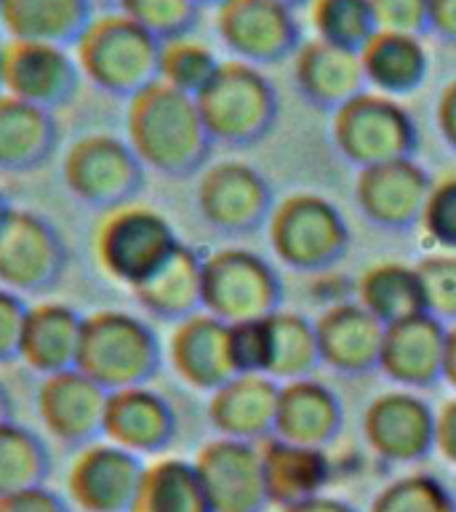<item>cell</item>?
<instances>
[{
	"instance_id": "cell-1",
	"label": "cell",
	"mask_w": 456,
	"mask_h": 512,
	"mask_svg": "<svg viewBox=\"0 0 456 512\" xmlns=\"http://www.w3.org/2000/svg\"><path fill=\"white\" fill-rule=\"evenodd\" d=\"M123 139L147 171L166 179L198 176L214 147L195 99L160 80L126 102Z\"/></svg>"
},
{
	"instance_id": "cell-2",
	"label": "cell",
	"mask_w": 456,
	"mask_h": 512,
	"mask_svg": "<svg viewBox=\"0 0 456 512\" xmlns=\"http://www.w3.org/2000/svg\"><path fill=\"white\" fill-rule=\"evenodd\" d=\"M83 80L115 99H131L158 83L160 43L120 8L99 11L72 46Z\"/></svg>"
},
{
	"instance_id": "cell-3",
	"label": "cell",
	"mask_w": 456,
	"mask_h": 512,
	"mask_svg": "<svg viewBox=\"0 0 456 512\" xmlns=\"http://www.w3.org/2000/svg\"><path fill=\"white\" fill-rule=\"evenodd\" d=\"M166 350L155 328L126 310L86 315L78 371L107 392L150 384L163 366Z\"/></svg>"
},
{
	"instance_id": "cell-4",
	"label": "cell",
	"mask_w": 456,
	"mask_h": 512,
	"mask_svg": "<svg viewBox=\"0 0 456 512\" xmlns=\"http://www.w3.org/2000/svg\"><path fill=\"white\" fill-rule=\"evenodd\" d=\"M200 118L214 144L251 147L270 136L278 120V91L264 70L227 59L198 96Z\"/></svg>"
},
{
	"instance_id": "cell-5",
	"label": "cell",
	"mask_w": 456,
	"mask_h": 512,
	"mask_svg": "<svg viewBox=\"0 0 456 512\" xmlns=\"http://www.w3.org/2000/svg\"><path fill=\"white\" fill-rule=\"evenodd\" d=\"M267 240L280 264L294 272L331 270L350 251L352 235L347 219L318 192H291L272 206L267 219Z\"/></svg>"
},
{
	"instance_id": "cell-6",
	"label": "cell",
	"mask_w": 456,
	"mask_h": 512,
	"mask_svg": "<svg viewBox=\"0 0 456 512\" xmlns=\"http://www.w3.org/2000/svg\"><path fill=\"white\" fill-rule=\"evenodd\" d=\"M182 246L174 224L158 208L142 203L104 211L94 230V259L118 286L139 288Z\"/></svg>"
},
{
	"instance_id": "cell-7",
	"label": "cell",
	"mask_w": 456,
	"mask_h": 512,
	"mask_svg": "<svg viewBox=\"0 0 456 512\" xmlns=\"http://www.w3.org/2000/svg\"><path fill=\"white\" fill-rule=\"evenodd\" d=\"M331 144L347 163L358 168L390 160L414 158L419 128L406 104L371 88L352 96L331 112Z\"/></svg>"
},
{
	"instance_id": "cell-8",
	"label": "cell",
	"mask_w": 456,
	"mask_h": 512,
	"mask_svg": "<svg viewBox=\"0 0 456 512\" xmlns=\"http://www.w3.org/2000/svg\"><path fill=\"white\" fill-rule=\"evenodd\" d=\"M283 307V280L264 256L227 246L203 256V312L227 326L262 320Z\"/></svg>"
},
{
	"instance_id": "cell-9",
	"label": "cell",
	"mask_w": 456,
	"mask_h": 512,
	"mask_svg": "<svg viewBox=\"0 0 456 512\" xmlns=\"http://www.w3.org/2000/svg\"><path fill=\"white\" fill-rule=\"evenodd\" d=\"M147 168L123 136L83 134L67 144L62 182L83 206L110 211L139 198Z\"/></svg>"
},
{
	"instance_id": "cell-10",
	"label": "cell",
	"mask_w": 456,
	"mask_h": 512,
	"mask_svg": "<svg viewBox=\"0 0 456 512\" xmlns=\"http://www.w3.org/2000/svg\"><path fill=\"white\" fill-rule=\"evenodd\" d=\"M70 264L67 243L46 216L14 208L0 230V286L40 296L62 283Z\"/></svg>"
},
{
	"instance_id": "cell-11",
	"label": "cell",
	"mask_w": 456,
	"mask_h": 512,
	"mask_svg": "<svg viewBox=\"0 0 456 512\" xmlns=\"http://www.w3.org/2000/svg\"><path fill=\"white\" fill-rule=\"evenodd\" d=\"M195 206L203 222L222 235H251L272 214L270 182L243 160H216L198 174Z\"/></svg>"
},
{
	"instance_id": "cell-12",
	"label": "cell",
	"mask_w": 456,
	"mask_h": 512,
	"mask_svg": "<svg viewBox=\"0 0 456 512\" xmlns=\"http://www.w3.org/2000/svg\"><path fill=\"white\" fill-rule=\"evenodd\" d=\"M214 30L232 59L259 70L291 62L304 40L294 11L272 0H224L214 8Z\"/></svg>"
},
{
	"instance_id": "cell-13",
	"label": "cell",
	"mask_w": 456,
	"mask_h": 512,
	"mask_svg": "<svg viewBox=\"0 0 456 512\" xmlns=\"http://www.w3.org/2000/svg\"><path fill=\"white\" fill-rule=\"evenodd\" d=\"M78 62L72 48L6 38L0 43V91L22 102L54 112L75 99L80 88Z\"/></svg>"
},
{
	"instance_id": "cell-14",
	"label": "cell",
	"mask_w": 456,
	"mask_h": 512,
	"mask_svg": "<svg viewBox=\"0 0 456 512\" xmlns=\"http://www.w3.org/2000/svg\"><path fill=\"white\" fill-rule=\"evenodd\" d=\"M360 427L366 446L387 464H416L435 451V408L416 390L379 392Z\"/></svg>"
},
{
	"instance_id": "cell-15",
	"label": "cell",
	"mask_w": 456,
	"mask_h": 512,
	"mask_svg": "<svg viewBox=\"0 0 456 512\" xmlns=\"http://www.w3.org/2000/svg\"><path fill=\"white\" fill-rule=\"evenodd\" d=\"M142 456L110 440L78 448L67 467V499L80 512H128L142 483Z\"/></svg>"
},
{
	"instance_id": "cell-16",
	"label": "cell",
	"mask_w": 456,
	"mask_h": 512,
	"mask_svg": "<svg viewBox=\"0 0 456 512\" xmlns=\"http://www.w3.org/2000/svg\"><path fill=\"white\" fill-rule=\"evenodd\" d=\"M211 512H264L262 451L259 443L232 438H214L198 448L192 459Z\"/></svg>"
},
{
	"instance_id": "cell-17",
	"label": "cell",
	"mask_w": 456,
	"mask_h": 512,
	"mask_svg": "<svg viewBox=\"0 0 456 512\" xmlns=\"http://www.w3.org/2000/svg\"><path fill=\"white\" fill-rule=\"evenodd\" d=\"M110 392L70 368L62 374L43 376L35 392V411L43 430L62 446L83 448L104 435Z\"/></svg>"
},
{
	"instance_id": "cell-18",
	"label": "cell",
	"mask_w": 456,
	"mask_h": 512,
	"mask_svg": "<svg viewBox=\"0 0 456 512\" xmlns=\"http://www.w3.org/2000/svg\"><path fill=\"white\" fill-rule=\"evenodd\" d=\"M430 187L427 168L419 166L414 158L390 160L360 168L355 179V203L368 224L379 230L403 232L419 227Z\"/></svg>"
},
{
	"instance_id": "cell-19",
	"label": "cell",
	"mask_w": 456,
	"mask_h": 512,
	"mask_svg": "<svg viewBox=\"0 0 456 512\" xmlns=\"http://www.w3.org/2000/svg\"><path fill=\"white\" fill-rule=\"evenodd\" d=\"M446 323L419 312L384 326L379 371L403 390H427L443 379Z\"/></svg>"
},
{
	"instance_id": "cell-20",
	"label": "cell",
	"mask_w": 456,
	"mask_h": 512,
	"mask_svg": "<svg viewBox=\"0 0 456 512\" xmlns=\"http://www.w3.org/2000/svg\"><path fill=\"white\" fill-rule=\"evenodd\" d=\"M166 358L187 387L208 395L238 374L230 355V326L203 310L174 323Z\"/></svg>"
},
{
	"instance_id": "cell-21",
	"label": "cell",
	"mask_w": 456,
	"mask_h": 512,
	"mask_svg": "<svg viewBox=\"0 0 456 512\" xmlns=\"http://www.w3.org/2000/svg\"><path fill=\"white\" fill-rule=\"evenodd\" d=\"M312 323L323 366L344 376H363L379 368L384 326L358 299L328 304Z\"/></svg>"
},
{
	"instance_id": "cell-22",
	"label": "cell",
	"mask_w": 456,
	"mask_h": 512,
	"mask_svg": "<svg viewBox=\"0 0 456 512\" xmlns=\"http://www.w3.org/2000/svg\"><path fill=\"white\" fill-rule=\"evenodd\" d=\"M176 411L150 384L110 392L104 440L136 456H160L176 438Z\"/></svg>"
},
{
	"instance_id": "cell-23",
	"label": "cell",
	"mask_w": 456,
	"mask_h": 512,
	"mask_svg": "<svg viewBox=\"0 0 456 512\" xmlns=\"http://www.w3.org/2000/svg\"><path fill=\"white\" fill-rule=\"evenodd\" d=\"M291 78L304 102L320 112L339 110L352 96L366 91L358 51L307 38L291 56Z\"/></svg>"
},
{
	"instance_id": "cell-24",
	"label": "cell",
	"mask_w": 456,
	"mask_h": 512,
	"mask_svg": "<svg viewBox=\"0 0 456 512\" xmlns=\"http://www.w3.org/2000/svg\"><path fill=\"white\" fill-rule=\"evenodd\" d=\"M280 384L267 374H235L208 395V422L219 438L262 443L275 430Z\"/></svg>"
},
{
	"instance_id": "cell-25",
	"label": "cell",
	"mask_w": 456,
	"mask_h": 512,
	"mask_svg": "<svg viewBox=\"0 0 456 512\" xmlns=\"http://www.w3.org/2000/svg\"><path fill=\"white\" fill-rule=\"evenodd\" d=\"M344 411L342 400L328 384L304 376L294 382H283L275 408V430L272 435L299 446L326 448L342 432Z\"/></svg>"
},
{
	"instance_id": "cell-26",
	"label": "cell",
	"mask_w": 456,
	"mask_h": 512,
	"mask_svg": "<svg viewBox=\"0 0 456 512\" xmlns=\"http://www.w3.org/2000/svg\"><path fill=\"white\" fill-rule=\"evenodd\" d=\"M83 323H86V315H80L70 304H30L27 320H24L19 360L40 379L78 368Z\"/></svg>"
},
{
	"instance_id": "cell-27",
	"label": "cell",
	"mask_w": 456,
	"mask_h": 512,
	"mask_svg": "<svg viewBox=\"0 0 456 512\" xmlns=\"http://www.w3.org/2000/svg\"><path fill=\"white\" fill-rule=\"evenodd\" d=\"M358 56L366 88L392 99L419 91L430 72V54L422 38L406 32L376 30Z\"/></svg>"
},
{
	"instance_id": "cell-28",
	"label": "cell",
	"mask_w": 456,
	"mask_h": 512,
	"mask_svg": "<svg viewBox=\"0 0 456 512\" xmlns=\"http://www.w3.org/2000/svg\"><path fill=\"white\" fill-rule=\"evenodd\" d=\"M267 502L291 507L323 494L331 480V462L323 448L299 446L275 435L259 443Z\"/></svg>"
},
{
	"instance_id": "cell-29",
	"label": "cell",
	"mask_w": 456,
	"mask_h": 512,
	"mask_svg": "<svg viewBox=\"0 0 456 512\" xmlns=\"http://www.w3.org/2000/svg\"><path fill=\"white\" fill-rule=\"evenodd\" d=\"M59 147L54 112L0 91V171L30 174L46 166Z\"/></svg>"
},
{
	"instance_id": "cell-30",
	"label": "cell",
	"mask_w": 456,
	"mask_h": 512,
	"mask_svg": "<svg viewBox=\"0 0 456 512\" xmlns=\"http://www.w3.org/2000/svg\"><path fill=\"white\" fill-rule=\"evenodd\" d=\"M147 315L179 323L203 310V256L192 246H179L152 278L131 291Z\"/></svg>"
},
{
	"instance_id": "cell-31",
	"label": "cell",
	"mask_w": 456,
	"mask_h": 512,
	"mask_svg": "<svg viewBox=\"0 0 456 512\" xmlns=\"http://www.w3.org/2000/svg\"><path fill=\"white\" fill-rule=\"evenodd\" d=\"M91 0H0V27L8 38L72 48L94 19Z\"/></svg>"
},
{
	"instance_id": "cell-32",
	"label": "cell",
	"mask_w": 456,
	"mask_h": 512,
	"mask_svg": "<svg viewBox=\"0 0 456 512\" xmlns=\"http://www.w3.org/2000/svg\"><path fill=\"white\" fill-rule=\"evenodd\" d=\"M128 512H211V504L190 459L160 456L144 464L142 483Z\"/></svg>"
},
{
	"instance_id": "cell-33",
	"label": "cell",
	"mask_w": 456,
	"mask_h": 512,
	"mask_svg": "<svg viewBox=\"0 0 456 512\" xmlns=\"http://www.w3.org/2000/svg\"><path fill=\"white\" fill-rule=\"evenodd\" d=\"M358 302L374 315L382 326L419 315L424 310L422 283L414 264L376 262L360 272L355 286Z\"/></svg>"
},
{
	"instance_id": "cell-34",
	"label": "cell",
	"mask_w": 456,
	"mask_h": 512,
	"mask_svg": "<svg viewBox=\"0 0 456 512\" xmlns=\"http://www.w3.org/2000/svg\"><path fill=\"white\" fill-rule=\"evenodd\" d=\"M267 326H270V366H267V376L278 384L312 376V371L320 363L315 323L299 315V312L280 307L278 312H272L267 318Z\"/></svg>"
},
{
	"instance_id": "cell-35",
	"label": "cell",
	"mask_w": 456,
	"mask_h": 512,
	"mask_svg": "<svg viewBox=\"0 0 456 512\" xmlns=\"http://www.w3.org/2000/svg\"><path fill=\"white\" fill-rule=\"evenodd\" d=\"M51 451L38 432L19 422L0 427V499L16 491L46 486Z\"/></svg>"
},
{
	"instance_id": "cell-36",
	"label": "cell",
	"mask_w": 456,
	"mask_h": 512,
	"mask_svg": "<svg viewBox=\"0 0 456 512\" xmlns=\"http://www.w3.org/2000/svg\"><path fill=\"white\" fill-rule=\"evenodd\" d=\"M222 67V59L208 46L206 40L195 35H182L160 43L158 56V80L163 86L195 96L211 83L216 72Z\"/></svg>"
},
{
	"instance_id": "cell-37",
	"label": "cell",
	"mask_w": 456,
	"mask_h": 512,
	"mask_svg": "<svg viewBox=\"0 0 456 512\" xmlns=\"http://www.w3.org/2000/svg\"><path fill=\"white\" fill-rule=\"evenodd\" d=\"M312 38L360 51L374 38L376 27L371 0H307Z\"/></svg>"
},
{
	"instance_id": "cell-38",
	"label": "cell",
	"mask_w": 456,
	"mask_h": 512,
	"mask_svg": "<svg viewBox=\"0 0 456 512\" xmlns=\"http://www.w3.org/2000/svg\"><path fill=\"white\" fill-rule=\"evenodd\" d=\"M368 512H456V499L430 472H406L376 491Z\"/></svg>"
},
{
	"instance_id": "cell-39",
	"label": "cell",
	"mask_w": 456,
	"mask_h": 512,
	"mask_svg": "<svg viewBox=\"0 0 456 512\" xmlns=\"http://www.w3.org/2000/svg\"><path fill=\"white\" fill-rule=\"evenodd\" d=\"M120 11L131 16L158 43H163V40L192 35L203 8L195 0H123Z\"/></svg>"
},
{
	"instance_id": "cell-40",
	"label": "cell",
	"mask_w": 456,
	"mask_h": 512,
	"mask_svg": "<svg viewBox=\"0 0 456 512\" xmlns=\"http://www.w3.org/2000/svg\"><path fill=\"white\" fill-rule=\"evenodd\" d=\"M422 283L424 310L443 323H456V251H430L414 264Z\"/></svg>"
},
{
	"instance_id": "cell-41",
	"label": "cell",
	"mask_w": 456,
	"mask_h": 512,
	"mask_svg": "<svg viewBox=\"0 0 456 512\" xmlns=\"http://www.w3.org/2000/svg\"><path fill=\"white\" fill-rule=\"evenodd\" d=\"M419 227L435 251H456V174L440 176L432 182Z\"/></svg>"
},
{
	"instance_id": "cell-42",
	"label": "cell",
	"mask_w": 456,
	"mask_h": 512,
	"mask_svg": "<svg viewBox=\"0 0 456 512\" xmlns=\"http://www.w3.org/2000/svg\"><path fill=\"white\" fill-rule=\"evenodd\" d=\"M267 318L230 326V355L238 374H267V366H270V326H267Z\"/></svg>"
},
{
	"instance_id": "cell-43",
	"label": "cell",
	"mask_w": 456,
	"mask_h": 512,
	"mask_svg": "<svg viewBox=\"0 0 456 512\" xmlns=\"http://www.w3.org/2000/svg\"><path fill=\"white\" fill-rule=\"evenodd\" d=\"M376 27L390 32L419 35L427 32L430 0H371Z\"/></svg>"
},
{
	"instance_id": "cell-44",
	"label": "cell",
	"mask_w": 456,
	"mask_h": 512,
	"mask_svg": "<svg viewBox=\"0 0 456 512\" xmlns=\"http://www.w3.org/2000/svg\"><path fill=\"white\" fill-rule=\"evenodd\" d=\"M27 310L30 304L24 302V296L0 286V363L19 360Z\"/></svg>"
},
{
	"instance_id": "cell-45",
	"label": "cell",
	"mask_w": 456,
	"mask_h": 512,
	"mask_svg": "<svg viewBox=\"0 0 456 512\" xmlns=\"http://www.w3.org/2000/svg\"><path fill=\"white\" fill-rule=\"evenodd\" d=\"M0 512H72V504L54 488L35 486L3 496Z\"/></svg>"
},
{
	"instance_id": "cell-46",
	"label": "cell",
	"mask_w": 456,
	"mask_h": 512,
	"mask_svg": "<svg viewBox=\"0 0 456 512\" xmlns=\"http://www.w3.org/2000/svg\"><path fill=\"white\" fill-rule=\"evenodd\" d=\"M435 451L456 464V398L443 400L435 411Z\"/></svg>"
},
{
	"instance_id": "cell-47",
	"label": "cell",
	"mask_w": 456,
	"mask_h": 512,
	"mask_svg": "<svg viewBox=\"0 0 456 512\" xmlns=\"http://www.w3.org/2000/svg\"><path fill=\"white\" fill-rule=\"evenodd\" d=\"M435 126L443 144L456 155V78L440 88L438 102H435Z\"/></svg>"
},
{
	"instance_id": "cell-48",
	"label": "cell",
	"mask_w": 456,
	"mask_h": 512,
	"mask_svg": "<svg viewBox=\"0 0 456 512\" xmlns=\"http://www.w3.org/2000/svg\"><path fill=\"white\" fill-rule=\"evenodd\" d=\"M427 32L448 46H456V0H430Z\"/></svg>"
},
{
	"instance_id": "cell-49",
	"label": "cell",
	"mask_w": 456,
	"mask_h": 512,
	"mask_svg": "<svg viewBox=\"0 0 456 512\" xmlns=\"http://www.w3.org/2000/svg\"><path fill=\"white\" fill-rule=\"evenodd\" d=\"M280 512H358V510H355L350 502H344V499L320 494V496H312V499H304V502L291 504V507H280Z\"/></svg>"
},
{
	"instance_id": "cell-50",
	"label": "cell",
	"mask_w": 456,
	"mask_h": 512,
	"mask_svg": "<svg viewBox=\"0 0 456 512\" xmlns=\"http://www.w3.org/2000/svg\"><path fill=\"white\" fill-rule=\"evenodd\" d=\"M443 382L456 390V323L446 328V352H443Z\"/></svg>"
},
{
	"instance_id": "cell-51",
	"label": "cell",
	"mask_w": 456,
	"mask_h": 512,
	"mask_svg": "<svg viewBox=\"0 0 456 512\" xmlns=\"http://www.w3.org/2000/svg\"><path fill=\"white\" fill-rule=\"evenodd\" d=\"M8 422H14V400H11L6 387L0 384V427Z\"/></svg>"
},
{
	"instance_id": "cell-52",
	"label": "cell",
	"mask_w": 456,
	"mask_h": 512,
	"mask_svg": "<svg viewBox=\"0 0 456 512\" xmlns=\"http://www.w3.org/2000/svg\"><path fill=\"white\" fill-rule=\"evenodd\" d=\"M11 211H14V206H11V200H8L6 192L0 190V230H3V224L8 222V216H11Z\"/></svg>"
},
{
	"instance_id": "cell-53",
	"label": "cell",
	"mask_w": 456,
	"mask_h": 512,
	"mask_svg": "<svg viewBox=\"0 0 456 512\" xmlns=\"http://www.w3.org/2000/svg\"><path fill=\"white\" fill-rule=\"evenodd\" d=\"M91 6L102 8V11H115V8L123 6V0H91Z\"/></svg>"
},
{
	"instance_id": "cell-54",
	"label": "cell",
	"mask_w": 456,
	"mask_h": 512,
	"mask_svg": "<svg viewBox=\"0 0 456 512\" xmlns=\"http://www.w3.org/2000/svg\"><path fill=\"white\" fill-rule=\"evenodd\" d=\"M272 3H280V6L291 8V11H296V8L307 6V0H272Z\"/></svg>"
},
{
	"instance_id": "cell-55",
	"label": "cell",
	"mask_w": 456,
	"mask_h": 512,
	"mask_svg": "<svg viewBox=\"0 0 456 512\" xmlns=\"http://www.w3.org/2000/svg\"><path fill=\"white\" fill-rule=\"evenodd\" d=\"M200 8H216L219 3H224V0H195Z\"/></svg>"
},
{
	"instance_id": "cell-56",
	"label": "cell",
	"mask_w": 456,
	"mask_h": 512,
	"mask_svg": "<svg viewBox=\"0 0 456 512\" xmlns=\"http://www.w3.org/2000/svg\"><path fill=\"white\" fill-rule=\"evenodd\" d=\"M451 491H454V499H456V478H454V488H451Z\"/></svg>"
}]
</instances>
